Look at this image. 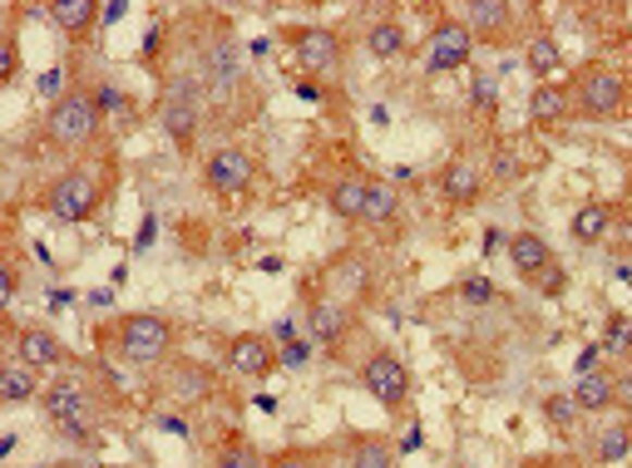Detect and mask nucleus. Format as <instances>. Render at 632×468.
<instances>
[{"label": "nucleus", "instance_id": "nucleus-43", "mask_svg": "<svg viewBox=\"0 0 632 468\" xmlns=\"http://www.w3.org/2000/svg\"><path fill=\"white\" fill-rule=\"evenodd\" d=\"M15 69H21V45H5V79H15Z\"/></svg>", "mask_w": 632, "mask_h": 468}, {"label": "nucleus", "instance_id": "nucleus-16", "mask_svg": "<svg viewBox=\"0 0 632 468\" xmlns=\"http://www.w3.org/2000/svg\"><path fill=\"white\" fill-rule=\"evenodd\" d=\"M346 326H351V311H346L342 301H317V306L307 311V330L317 345H342Z\"/></svg>", "mask_w": 632, "mask_h": 468}, {"label": "nucleus", "instance_id": "nucleus-30", "mask_svg": "<svg viewBox=\"0 0 632 468\" xmlns=\"http://www.w3.org/2000/svg\"><path fill=\"white\" fill-rule=\"evenodd\" d=\"M544 419L558 429V434H573V419H579L573 394H548V400H544Z\"/></svg>", "mask_w": 632, "mask_h": 468}, {"label": "nucleus", "instance_id": "nucleus-24", "mask_svg": "<svg viewBox=\"0 0 632 468\" xmlns=\"http://www.w3.org/2000/svg\"><path fill=\"white\" fill-rule=\"evenodd\" d=\"M628 448H632V419H608V425L598 429L593 458H598V464H618V458H628Z\"/></svg>", "mask_w": 632, "mask_h": 468}, {"label": "nucleus", "instance_id": "nucleus-5", "mask_svg": "<svg viewBox=\"0 0 632 468\" xmlns=\"http://www.w3.org/2000/svg\"><path fill=\"white\" fill-rule=\"evenodd\" d=\"M579 104L588 118H622L628 114V79L608 64H593L579 79Z\"/></svg>", "mask_w": 632, "mask_h": 468}, {"label": "nucleus", "instance_id": "nucleus-20", "mask_svg": "<svg viewBox=\"0 0 632 468\" xmlns=\"http://www.w3.org/2000/svg\"><path fill=\"white\" fill-rule=\"evenodd\" d=\"M213 370L208 365H173V375H169V390H173V400H183V405H198V400H208L213 394Z\"/></svg>", "mask_w": 632, "mask_h": 468}, {"label": "nucleus", "instance_id": "nucleus-39", "mask_svg": "<svg viewBox=\"0 0 632 468\" xmlns=\"http://www.w3.org/2000/svg\"><path fill=\"white\" fill-rule=\"evenodd\" d=\"M470 94H474V104H480V109H494V79L490 75H474Z\"/></svg>", "mask_w": 632, "mask_h": 468}, {"label": "nucleus", "instance_id": "nucleus-12", "mask_svg": "<svg viewBox=\"0 0 632 468\" xmlns=\"http://www.w3.org/2000/svg\"><path fill=\"white\" fill-rule=\"evenodd\" d=\"M509 262H515L519 277L538 287V281H544L548 271L558 266V256H554V246H548L538 232H515V237H509Z\"/></svg>", "mask_w": 632, "mask_h": 468}, {"label": "nucleus", "instance_id": "nucleus-31", "mask_svg": "<svg viewBox=\"0 0 632 468\" xmlns=\"http://www.w3.org/2000/svg\"><path fill=\"white\" fill-rule=\"evenodd\" d=\"M603 351L608 355H632V320L622 311L608 316V330H603Z\"/></svg>", "mask_w": 632, "mask_h": 468}, {"label": "nucleus", "instance_id": "nucleus-21", "mask_svg": "<svg viewBox=\"0 0 632 468\" xmlns=\"http://www.w3.org/2000/svg\"><path fill=\"white\" fill-rule=\"evenodd\" d=\"M35 394H40V370H30L25 361H11L0 370V400L5 405H30Z\"/></svg>", "mask_w": 632, "mask_h": 468}, {"label": "nucleus", "instance_id": "nucleus-6", "mask_svg": "<svg viewBox=\"0 0 632 468\" xmlns=\"http://www.w3.org/2000/svg\"><path fill=\"white\" fill-rule=\"evenodd\" d=\"M45 415L60 425V434H70V439H89V394H85V384H75V380H54L50 390H45Z\"/></svg>", "mask_w": 632, "mask_h": 468}, {"label": "nucleus", "instance_id": "nucleus-13", "mask_svg": "<svg viewBox=\"0 0 632 468\" xmlns=\"http://www.w3.org/2000/svg\"><path fill=\"white\" fill-rule=\"evenodd\" d=\"M15 361H25L30 370H54V365H65V345L54 341L50 330L30 326L15 336Z\"/></svg>", "mask_w": 632, "mask_h": 468}, {"label": "nucleus", "instance_id": "nucleus-42", "mask_svg": "<svg viewBox=\"0 0 632 468\" xmlns=\"http://www.w3.org/2000/svg\"><path fill=\"white\" fill-rule=\"evenodd\" d=\"M124 15H129V5H124V0H109L99 21H104V25H119V21H124Z\"/></svg>", "mask_w": 632, "mask_h": 468}, {"label": "nucleus", "instance_id": "nucleus-48", "mask_svg": "<svg viewBox=\"0 0 632 468\" xmlns=\"http://www.w3.org/2000/svg\"><path fill=\"white\" fill-rule=\"evenodd\" d=\"M618 394H622V400H632V375H628V380L618 384Z\"/></svg>", "mask_w": 632, "mask_h": 468}, {"label": "nucleus", "instance_id": "nucleus-38", "mask_svg": "<svg viewBox=\"0 0 632 468\" xmlns=\"http://www.w3.org/2000/svg\"><path fill=\"white\" fill-rule=\"evenodd\" d=\"M307 355H311L307 341H287V345H282V365H292V370H297V365H307Z\"/></svg>", "mask_w": 632, "mask_h": 468}, {"label": "nucleus", "instance_id": "nucleus-3", "mask_svg": "<svg viewBox=\"0 0 632 468\" xmlns=\"http://www.w3.org/2000/svg\"><path fill=\"white\" fill-rule=\"evenodd\" d=\"M198 109H203V85H198V75H173L169 94H163V104H159V124L173 143H183V149H188L198 134Z\"/></svg>", "mask_w": 632, "mask_h": 468}, {"label": "nucleus", "instance_id": "nucleus-50", "mask_svg": "<svg viewBox=\"0 0 632 468\" xmlns=\"http://www.w3.org/2000/svg\"><path fill=\"white\" fill-rule=\"evenodd\" d=\"M95 468H104V464H95Z\"/></svg>", "mask_w": 632, "mask_h": 468}, {"label": "nucleus", "instance_id": "nucleus-8", "mask_svg": "<svg viewBox=\"0 0 632 468\" xmlns=\"http://www.w3.org/2000/svg\"><path fill=\"white\" fill-rule=\"evenodd\" d=\"M470 54H474V35H470V25H460V21H439V25H435V35H430L425 69H430V75H450V69L470 64Z\"/></svg>", "mask_w": 632, "mask_h": 468}, {"label": "nucleus", "instance_id": "nucleus-25", "mask_svg": "<svg viewBox=\"0 0 632 468\" xmlns=\"http://www.w3.org/2000/svg\"><path fill=\"white\" fill-rule=\"evenodd\" d=\"M608 227H612V207L608 203H588V207H579V213H573V237H579L583 246L603 242V237H608Z\"/></svg>", "mask_w": 632, "mask_h": 468}, {"label": "nucleus", "instance_id": "nucleus-41", "mask_svg": "<svg viewBox=\"0 0 632 468\" xmlns=\"http://www.w3.org/2000/svg\"><path fill=\"white\" fill-rule=\"evenodd\" d=\"M153 232H159V223H153V213H149V217H144V227H139V237H134V246H139V252H149Z\"/></svg>", "mask_w": 632, "mask_h": 468}, {"label": "nucleus", "instance_id": "nucleus-27", "mask_svg": "<svg viewBox=\"0 0 632 468\" xmlns=\"http://www.w3.org/2000/svg\"><path fill=\"white\" fill-rule=\"evenodd\" d=\"M365 50H371L375 60H400V54H406V30H400L396 21H375L371 30H365Z\"/></svg>", "mask_w": 632, "mask_h": 468}, {"label": "nucleus", "instance_id": "nucleus-32", "mask_svg": "<svg viewBox=\"0 0 632 468\" xmlns=\"http://www.w3.org/2000/svg\"><path fill=\"white\" fill-rule=\"evenodd\" d=\"M356 468H396V454H391V444H381V439H361V444H356Z\"/></svg>", "mask_w": 632, "mask_h": 468}, {"label": "nucleus", "instance_id": "nucleus-18", "mask_svg": "<svg viewBox=\"0 0 632 468\" xmlns=\"http://www.w3.org/2000/svg\"><path fill=\"white\" fill-rule=\"evenodd\" d=\"M515 25V5H504V0H480L470 5V35L474 40H504Z\"/></svg>", "mask_w": 632, "mask_h": 468}, {"label": "nucleus", "instance_id": "nucleus-10", "mask_svg": "<svg viewBox=\"0 0 632 468\" xmlns=\"http://www.w3.org/2000/svg\"><path fill=\"white\" fill-rule=\"evenodd\" d=\"M277 361H282V351H272V341L258 336V330L233 336V345H227V365H233V375H247V380H262Z\"/></svg>", "mask_w": 632, "mask_h": 468}, {"label": "nucleus", "instance_id": "nucleus-7", "mask_svg": "<svg viewBox=\"0 0 632 468\" xmlns=\"http://www.w3.org/2000/svg\"><path fill=\"white\" fill-rule=\"evenodd\" d=\"M361 384L371 390L375 405H386V409H400V405L410 400V370H406V365H400L391 351H375L371 361H365Z\"/></svg>", "mask_w": 632, "mask_h": 468}, {"label": "nucleus", "instance_id": "nucleus-23", "mask_svg": "<svg viewBox=\"0 0 632 468\" xmlns=\"http://www.w3.org/2000/svg\"><path fill=\"white\" fill-rule=\"evenodd\" d=\"M361 223H371V227H396L400 223V198H396V188H391V182L371 178V188H365V217H361Z\"/></svg>", "mask_w": 632, "mask_h": 468}, {"label": "nucleus", "instance_id": "nucleus-4", "mask_svg": "<svg viewBox=\"0 0 632 468\" xmlns=\"http://www.w3.org/2000/svg\"><path fill=\"white\" fill-rule=\"evenodd\" d=\"M40 203H45V213L60 217V223H89V217H95V207H99V182L89 178L85 168L60 173V178L45 188Z\"/></svg>", "mask_w": 632, "mask_h": 468}, {"label": "nucleus", "instance_id": "nucleus-26", "mask_svg": "<svg viewBox=\"0 0 632 468\" xmlns=\"http://www.w3.org/2000/svg\"><path fill=\"white\" fill-rule=\"evenodd\" d=\"M208 79H213L218 94H227V89L237 85V45L233 40H218L213 50H208Z\"/></svg>", "mask_w": 632, "mask_h": 468}, {"label": "nucleus", "instance_id": "nucleus-19", "mask_svg": "<svg viewBox=\"0 0 632 468\" xmlns=\"http://www.w3.org/2000/svg\"><path fill=\"white\" fill-rule=\"evenodd\" d=\"M612 400H618V384H612L603 370L579 375V384H573V405H579V415H603V409H612Z\"/></svg>", "mask_w": 632, "mask_h": 468}, {"label": "nucleus", "instance_id": "nucleus-34", "mask_svg": "<svg viewBox=\"0 0 632 468\" xmlns=\"http://www.w3.org/2000/svg\"><path fill=\"white\" fill-rule=\"evenodd\" d=\"M494 178H499V182H519V178H524V163L515 159V149H494Z\"/></svg>", "mask_w": 632, "mask_h": 468}, {"label": "nucleus", "instance_id": "nucleus-15", "mask_svg": "<svg viewBox=\"0 0 632 468\" xmlns=\"http://www.w3.org/2000/svg\"><path fill=\"white\" fill-rule=\"evenodd\" d=\"M99 15H104V11H99L95 0H54V5H50V21L60 25V35H70V40L95 35Z\"/></svg>", "mask_w": 632, "mask_h": 468}, {"label": "nucleus", "instance_id": "nucleus-49", "mask_svg": "<svg viewBox=\"0 0 632 468\" xmlns=\"http://www.w3.org/2000/svg\"><path fill=\"white\" fill-rule=\"evenodd\" d=\"M54 468H79V464H54Z\"/></svg>", "mask_w": 632, "mask_h": 468}, {"label": "nucleus", "instance_id": "nucleus-35", "mask_svg": "<svg viewBox=\"0 0 632 468\" xmlns=\"http://www.w3.org/2000/svg\"><path fill=\"white\" fill-rule=\"evenodd\" d=\"M460 301H470V306H490L494 301V287L484 277H470V281H460Z\"/></svg>", "mask_w": 632, "mask_h": 468}, {"label": "nucleus", "instance_id": "nucleus-45", "mask_svg": "<svg viewBox=\"0 0 632 468\" xmlns=\"http://www.w3.org/2000/svg\"><path fill=\"white\" fill-rule=\"evenodd\" d=\"M15 287H21V271H15V266H5V306L15 301Z\"/></svg>", "mask_w": 632, "mask_h": 468}, {"label": "nucleus", "instance_id": "nucleus-2", "mask_svg": "<svg viewBox=\"0 0 632 468\" xmlns=\"http://www.w3.org/2000/svg\"><path fill=\"white\" fill-rule=\"evenodd\" d=\"M114 345L129 365H159L173 351V326L163 316H124L114 326Z\"/></svg>", "mask_w": 632, "mask_h": 468}, {"label": "nucleus", "instance_id": "nucleus-37", "mask_svg": "<svg viewBox=\"0 0 632 468\" xmlns=\"http://www.w3.org/2000/svg\"><path fill=\"white\" fill-rule=\"evenodd\" d=\"M60 89H65V69H50V75H40V94L45 99H54V104H60V99H65Z\"/></svg>", "mask_w": 632, "mask_h": 468}, {"label": "nucleus", "instance_id": "nucleus-11", "mask_svg": "<svg viewBox=\"0 0 632 468\" xmlns=\"http://www.w3.org/2000/svg\"><path fill=\"white\" fill-rule=\"evenodd\" d=\"M292 45H297V60L307 75H332V69H342V40L332 30H292Z\"/></svg>", "mask_w": 632, "mask_h": 468}, {"label": "nucleus", "instance_id": "nucleus-29", "mask_svg": "<svg viewBox=\"0 0 632 468\" xmlns=\"http://www.w3.org/2000/svg\"><path fill=\"white\" fill-rule=\"evenodd\" d=\"M558 64H563V54H558L554 35H534V40H529V69L538 75V85H548V75H554Z\"/></svg>", "mask_w": 632, "mask_h": 468}, {"label": "nucleus", "instance_id": "nucleus-17", "mask_svg": "<svg viewBox=\"0 0 632 468\" xmlns=\"http://www.w3.org/2000/svg\"><path fill=\"white\" fill-rule=\"evenodd\" d=\"M439 192L450 198V203H474L484 192V173H480V163L474 159H455L450 168L439 173Z\"/></svg>", "mask_w": 632, "mask_h": 468}, {"label": "nucleus", "instance_id": "nucleus-33", "mask_svg": "<svg viewBox=\"0 0 632 468\" xmlns=\"http://www.w3.org/2000/svg\"><path fill=\"white\" fill-rule=\"evenodd\" d=\"M218 468H268L262 464V454L247 439H237V444H227L223 454H218Z\"/></svg>", "mask_w": 632, "mask_h": 468}, {"label": "nucleus", "instance_id": "nucleus-46", "mask_svg": "<svg viewBox=\"0 0 632 468\" xmlns=\"http://www.w3.org/2000/svg\"><path fill=\"white\" fill-rule=\"evenodd\" d=\"M400 448H406V454H410V448H420V425H410V434L400 439Z\"/></svg>", "mask_w": 632, "mask_h": 468}, {"label": "nucleus", "instance_id": "nucleus-44", "mask_svg": "<svg viewBox=\"0 0 632 468\" xmlns=\"http://www.w3.org/2000/svg\"><path fill=\"white\" fill-rule=\"evenodd\" d=\"M598 351H603V345H588V351H583V355H579V375L598 370Z\"/></svg>", "mask_w": 632, "mask_h": 468}, {"label": "nucleus", "instance_id": "nucleus-36", "mask_svg": "<svg viewBox=\"0 0 632 468\" xmlns=\"http://www.w3.org/2000/svg\"><path fill=\"white\" fill-rule=\"evenodd\" d=\"M95 104H99V114H119V109H129V99L119 94L114 85H104V89L95 94Z\"/></svg>", "mask_w": 632, "mask_h": 468}, {"label": "nucleus", "instance_id": "nucleus-9", "mask_svg": "<svg viewBox=\"0 0 632 468\" xmlns=\"http://www.w3.org/2000/svg\"><path fill=\"white\" fill-rule=\"evenodd\" d=\"M203 182L218 192V198H237V192H247V182H252V153L218 149L213 159L203 163Z\"/></svg>", "mask_w": 632, "mask_h": 468}, {"label": "nucleus", "instance_id": "nucleus-47", "mask_svg": "<svg viewBox=\"0 0 632 468\" xmlns=\"http://www.w3.org/2000/svg\"><path fill=\"white\" fill-rule=\"evenodd\" d=\"M159 429H169V434H188V425H183V419H159Z\"/></svg>", "mask_w": 632, "mask_h": 468}, {"label": "nucleus", "instance_id": "nucleus-40", "mask_svg": "<svg viewBox=\"0 0 632 468\" xmlns=\"http://www.w3.org/2000/svg\"><path fill=\"white\" fill-rule=\"evenodd\" d=\"M268 468H317V458L311 454H301V448H292V454H282V458H272Z\"/></svg>", "mask_w": 632, "mask_h": 468}, {"label": "nucleus", "instance_id": "nucleus-22", "mask_svg": "<svg viewBox=\"0 0 632 468\" xmlns=\"http://www.w3.org/2000/svg\"><path fill=\"white\" fill-rule=\"evenodd\" d=\"M365 188H371V178H336L326 188V203H332L336 217L356 223V217H365Z\"/></svg>", "mask_w": 632, "mask_h": 468}, {"label": "nucleus", "instance_id": "nucleus-14", "mask_svg": "<svg viewBox=\"0 0 632 468\" xmlns=\"http://www.w3.org/2000/svg\"><path fill=\"white\" fill-rule=\"evenodd\" d=\"M326 287L336 291V301H361L365 291H371V266H365V256H342V262L326 271Z\"/></svg>", "mask_w": 632, "mask_h": 468}, {"label": "nucleus", "instance_id": "nucleus-1", "mask_svg": "<svg viewBox=\"0 0 632 468\" xmlns=\"http://www.w3.org/2000/svg\"><path fill=\"white\" fill-rule=\"evenodd\" d=\"M99 134V104L95 94H85V89H70L60 104H50V114H45V139L54 143V149H89Z\"/></svg>", "mask_w": 632, "mask_h": 468}, {"label": "nucleus", "instance_id": "nucleus-28", "mask_svg": "<svg viewBox=\"0 0 632 468\" xmlns=\"http://www.w3.org/2000/svg\"><path fill=\"white\" fill-rule=\"evenodd\" d=\"M529 118H534V124H558V118H568V94L558 85H538L534 94H529Z\"/></svg>", "mask_w": 632, "mask_h": 468}]
</instances>
